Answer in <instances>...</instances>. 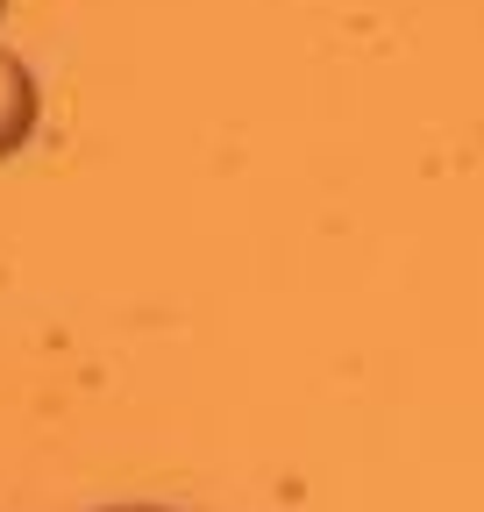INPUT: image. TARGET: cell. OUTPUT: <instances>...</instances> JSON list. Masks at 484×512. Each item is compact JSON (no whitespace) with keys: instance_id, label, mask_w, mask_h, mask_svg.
Returning a JSON list of instances; mask_svg holds the SVG:
<instances>
[{"instance_id":"1","label":"cell","mask_w":484,"mask_h":512,"mask_svg":"<svg viewBox=\"0 0 484 512\" xmlns=\"http://www.w3.org/2000/svg\"><path fill=\"white\" fill-rule=\"evenodd\" d=\"M29 128H36V79H29V64L0 50V157L22 150L29 143Z\"/></svg>"},{"instance_id":"2","label":"cell","mask_w":484,"mask_h":512,"mask_svg":"<svg viewBox=\"0 0 484 512\" xmlns=\"http://www.w3.org/2000/svg\"><path fill=\"white\" fill-rule=\"evenodd\" d=\"M121 512H157V505H121Z\"/></svg>"}]
</instances>
